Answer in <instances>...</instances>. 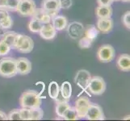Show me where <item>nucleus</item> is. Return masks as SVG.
Wrapping results in <instances>:
<instances>
[{"mask_svg": "<svg viewBox=\"0 0 130 121\" xmlns=\"http://www.w3.org/2000/svg\"><path fill=\"white\" fill-rule=\"evenodd\" d=\"M45 98L39 95L34 90H28L21 95L20 98V105L24 108H36L40 107L42 103V98Z\"/></svg>", "mask_w": 130, "mask_h": 121, "instance_id": "nucleus-1", "label": "nucleus"}, {"mask_svg": "<svg viewBox=\"0 0 130 121\" xmlns=\"http://www.w3.org/2000/svg\"><path fill=\"white\" fill-rule=\"evenodd\" d=\"M17 74L16 59L12 57H3L0 60V76L10 78Z\"/></svg>", "mask_w": 130, "mask_h": 121, "instance_id": "nucleus-2", "label": "nucleus"}, {"mask_svg": "<svg viewBox=\"0 0 130 121\" xmlns=\"http://www.w3.org/2000/svg\"><path fill=\"white\" fill-rule=\"evenodd\" d=\"M88 91L91 95H101L106 90V82L104 79L100 76H94L88 84Z\"/></svg>", "mask_w": 130, "mask_h": 121, "instance_id": "nucleus-3", "label": "nucleus"}, {"mask_svg": "<svg viewBox=\"0 0 130 121\" xmlns=\"http://www.w3.org/2000/svg\"><path fill=\"white\" fill-rule=\"evenodd\" d=\"M37 10L34 0H20L16 11L23 17H32Z\"/></svg>", "mask_w": 130, "mask_h": 121, "instance_id": "nucleus-4", "label": "nucleus"}, {"mask_svg": "<svg viewBox=\"0 0 130 121\" xmlns=\"http://www.w3.org/2000/svg\"><path fill=\"white\" fill-rule=\"evenodd\" d=\"M115 55V48L111 44H104V45L100 46L97 51L98 59L104 63H108L114 60Z\"/></svg>", "mask_w": 130, "mask_h": 121, "instance_id": "nucleus-5", "label": "nucleus"}, {"mask_svg": "<svg viewBox=\"0 0 130 121\" xmlns=\"http://www.w3.org/2000/svg\"><path fill=\"white\" fill-rule=\"evenodd\" d=\"M91 104V102L86 96H81L76 100L74 108L79 119H83L86 117Z\"/></svg>", "mask_w": 130, "mask_h": 121, "instance_id": "nucleus-6", "label": "nucleus"}, {"mask_svg": "<svg viewBox=\"0 0 130 121\" xmlns=\"http://www.w3.org/2000/svg\"><path fill=\"white\" fill-rule=\"evenodd\" d=\"M41 9L47 14L53 18L58 15L61 11L59 0H43L41 3Z\"/></svg>", "mask_w": 130, "mask_h": 121, "instance_id": "nucleus-7", "label": "nucleus"}, {"mask_svg": "<svg viewBox=\"0 0 130 121\" xmlns=\"http://www.w3.org/2000/svg\"><path fill=\"white\" fill-rule=\"evenodd\" d=\"M91 79V75L87 70H78L74 78V82L83 91H87L88 84Z\"/></svg>", "mask_w": 130, "mask_h": 121, "instance_id": "nucleus-8", "label": "nucleus"}, {"mask_svg": "<svg viewBox=\"0 0 130 121\" xmlns=\"http://www.w3.org/2000/svg\"><path fill=\"white\" fill-rule=\"evenodd\" d=\"M84 27L79 22H72L70 24L67 25V32L69 37L73 40L80 39L84 33Z\"/></svg>", "mask_w": 130, "mask_h": 121, "instance_id": "nucleus-9", "label": "nucleus"}, {"mask_svg": "<svg viewBox=\"0 0 130 121\" xmlns=\"http://www.w3.org/2000/svg\"><path fill=\"white\" fill-rule=\"evenodd\" d=\"M85 118L88 120H104L105 119V116L100 105L91 103Z\"/></svg>", "mask_w": 130, "mask_h": 121, "instance_id": "nucleus-10", "label": "nucleus"}, {"mask_svg": "<svg viewBox=\"0 0 130 121\" xmlns=\"http://www.w3.org/2000/svg\"><path fill=\"white\" fill-rule=\"evenodd\" d=\"M17 74L20 75H27L32 71V63L25 57H20L16 59Z\"/></svg>", "mask_w": 130, "mask_h": 121, "instance_id": "nucleus-11", "label": "nucleus"}, {"mask_svg": "<svg viewBox=\"0 0 130 121\" xmlns=\"http://www.w3.org/2000/svg\"><path fill=\"white\" fill-rule=\"evenodd\" d=\"M114 22L111 18H105V19H99L96 24V28L100 32L104 34L109 33L113 28Z\"/></svg>", "mask_w": 130, "mask_h": 121, "instance_id": "nucleus-12", "label": "nucleus"}, {"mask_svg": "<svg viewBox=\"0 0 130 121\" xmlns=\"http://www.w3.org/2000/svg\"><path fill=\"white\" fill-rule=\"evenodd\" d=\"M39 34L42 39L46 40H50L56 37L57 30L54 28V27H53V25L51 23L44 24H43L42 28L41 30V32H39Z\"/></svg>", "mask_w": 130, "mask_h": 121, "instance_id": "nucleus-13", "label": "nucleus"}, {"mask_svg": "<svg viewBox=\"0 0 130 121\" xmlns=\"http://www.w3.org/2000/svg\"><path fill=\"white\" fill-rule=\"evenodd\" d=\"M52 24L54 27L57 31H62L67 28L68 25V20L64 15H57L53 18H52Z\"/></svg>", "mask_w": 130, "mask_h": 121, "instance_id": "nucleus-14", "label": "nucleus"}, {"mask_svg": "<svg viewBox=\"0 0 130 121\" xmlns=\"http://www.w3.org/2000/svg\"><path fill=\"white\" fill-rule=\"evenodd\" d=\"M116 65L120 70L123 72L130 71V56L128 54H122L119 56L116 61Z\"/></svg>", "mask_w": 130, "mask_h": 121, "instance_id": "nucleus-15", "label": "nucleus"}, {"mask_svg": "<svg viewBox=\"0 0 130 121\" xmlns=\"http://www.w3.org/2000/svg\"><path fill=\"white\" fill-rule=\"evenodd\" d=\"M33 48H34V42L32 39L28 37V36H25L23 42H22L20 46L16 50L21 53H29L32 51Z\"/></svg>", "mask_w": 130, "mask_h": 121, "instance_id": "nucleus-16", "label": "nucleus"}, {"mask_svg": "<svg viewBox=\"0 0 130 121\" xmlns=\"http://www.w3.org/2000/svg\"><path fill=\"white\" fill-rule=\"evenodd\" d=\"M112 12L113 11L111 6H99L95 9V15L99 19L111 18Z\"/></svg>", "mask_w": 130, "mask_h": 121, "instance_id": "nucleus-17", "label": "nucleus"}, {"mask_svg": "<svg viewBox=\"0 0 130 121\" xmlns=\"http://www.w3.org/2000/svg\"><path fill=\"white\" fill-rule=\"evenodd\" d=\"M32 17H34L37 20H40L43 24L51 23V20H52L51 16L48 14H47L44 11H43L41 8H39V9L37 8V10H36Z\"/></svg>", "mask_w": 130, "mask_h": 121, "instance_id": "nucleus-18", "label": "nucleus"}, {"mask_svg": "<svg viewBox=\"0 0 130 121\" xmlns=\"http://www.w3.org/2000/svg\"><path fill=\"white\" fill-rule=\"evenodd\" d=\"M60 93L61 97L64 98L65 100L69 101L70 98L72 95V87L71 84L69 82H62L61 88H60Z\"/></svg>", "mask_w": 130, "mask_h": 121, "instance_id": "nucleus-19", "label": "nucleus"}, {"mask_svg": "<svg viewBox=\"0 0 130 121\" xmlns=\"http://www.w3.org/2000/svg\"><path fill=\"white\" fill-rule=\"evenodd\" d=\"M48 95L53 99L56 100L60 95V87L57 82H51L48 85Z\"/></svg>", "mask_w": 130, "mask_h": 121, "instance_id": "nucleus-20", "label": "nucleus"}, {"mask_svg": "<svg viewBox=\"0 0 130 121\" xmlns=\"http://www.w3.org/2000/svg\"><path fill=\"white\" fill-rule=\"evenodd\" d=\"M43 24L41 21L37 20L36 18L32 17V20L28 23V29L32 33H39L42 28Z\"/></svg>", "mask_w": 130, "mask_h": 121, "instance_id": "nucleus-21", "label": "nucleus"}, {"mask_svg": "<svg viewBox=\"0 0 130 121\" xmlns=\"http://www.w3.org/2000/svg\"><path fill=\"white\" fill-rule=\"evenodd\" d=\"M17 32H13V31H8V32H5L4 35L3 36V40L6 44H7L11 48H14V44L16 37Z\"/></svg>", "mask_w": 130, "mask_h": 121, "instance_id": "nucleus-22", "label": "nucleus"}, {"mask_svg": "<svg viewBox=\"0 0 130 121\" xmlns=\"http://www.w3.org/2000/svg\"><path fill=\"white\" fill-rule=\"evenodd\" d=\"M85 37L90 39L93 42L96 39L99 34V30L95 25H88L86 30H84Z\"/></svg>", "mask_w": 130, "mask_h": 121, "instance_id": "nucleus-23", "label": "nucleus"}, {"mask_svg": "<svg viewBox=\"0 0 130 121\" xmlns=\"http://www.w3.org/2000/svg\"><path fill=\"white\" fill-rule=\"evenodd\" d=\"M70 105L69 104L68 101L66 100H61L58 101L56 106V114L59 116V117H63V115L65 113V111L69 108Z\"/></svg>", "mask_w": 130, "mask_h": 121, "instance_id": "nucleus-24", "label": "nucleus"}, {"mask_svg": "<svg viewBox=\"0 0 130 121\" xmlns=\"http://www.w3.org/2000/svg\"><path fill=\"white\" fill-rule=\"evenodd\" d=\"M43 116H44V111L41 108V107L30 109L29 120H40L43 118Z\"/></svg>", "mask_w": 130, "mask_h": 121, "instance_id": "nucleus-25", "label": "nucleus"}, {"mask_svg": "<svg viewBox=\"0 0 130 121\" xmlns=\"http://www.w3.org/2000/svg\"><path fill=\"white\" fill-rule=\"evenodd\" d=\"M62 118H64V119L66 120H77L79 119L75 111V108L71 106L65 111Z\"/></svg>", "mask_w": 130, "mask_h": 121, "instance_id": "nucleus-26", "label": "nucleus"}, {"mask_svg": "<svg viewBox=\"0 0 130 121\" xmlns=\"http://www.w3.org/2000/svg\"><path fill=\"white\" fill-rule=\"evenodd\" d=\"M12 25H13V20L11 19V17L10 16V15L7 16L3 20L0 22V27H1L2 28H3L4 30L11 28Z\"/></svg>", "mask_w": 130, "mask_h": 121, "instance_id": "nucleus-27", "label": "nucleus"}, {"mask_svg": "<svg viewBox=\"0 0 130 121\" xmlns=\"http://www.w3.org/2000/svg\"><path fill=\"white\" fill-rule=\"evenodd\" d=\"M20 1V0H7L6 10L7 11H16Z\"/></svg>", "mask_w": 130, "mask_h": 121, "instance_id": "nucleus-28", "label": "nucleus"}, {"mask_svg": "<svg viewBox=\"0 0 130 121\" xmlns=\"http://www.w3.org/2000/svg\"><path fill=\"white\" fill-rule=\"evenodd\" d=\"M11 47L3 40H0V56H6L11 51Z\"/></svg>", "mask_w": 130, "mask_h": 121, "instance_id": "nucleus-29", "label": "nucleus"}, {"mask_svg": "<svg viewBox=\"0 0 130 121\" xmlns=\"http://www.w3.org/2000/svg\"><path fill=\"white\" fill-rule=\"evenodd\" d=\"M92 41L86 37H81L78 41V45L81 48H88L91 47Z\"/></svg>", "mask_w": 130, "mask_h": 121, "instance_id": "nucleus-30", "label": "nucleus"}, {"mask_svg": "<svg viewBox=\"0 0 130 121\" xmlns=\"http://www.w3.org/2000/svg\"><path fill=\"white\" fill-rule=\"evenodd\" d=\"M8 120H21L20 109H14L7 115Z\"/></svg>", "mask_w": 130, "mask_h": 121, "instance_id": "nucleus-31", "label": "nucleus"}, {"mask_svg": "<svg viewBox=\"0 0 130 121\" xmlns=\"http://www.w3.org/2000/svg\"><path fill=\"white\" fill-rule=\"evenodd\" d=\"M20 114L21 120H29L30 109L22 107L21 109H20Z\"/></svg>", "mask_w": 130, "mask_h": 121, "instance_id": "nucleus-32", "label": "nucleus"}, {"mask_svg": "<svg viewBox=\"0 0 130 121\" xmlns=\"http://www.w3.org/2000/svg\"><path fill=\"white\" fill-rule=\"evenodd\" d=\"M25 37V35L24 34H19L17 33L16 37H15V44H14V49H17L20 46V44L23 42V40Z\"/></svg>", "mask_w": 130, "mask_h": 121, "instance_id": "nucleus-33", "label": "nucleus"}, {"mask_svg": "<svg viewBox=\"0 0 130 121\" xmlns=\"http://www.w3.org/2000/svg\"><path fill=\"white\" fill-rule=\"evenodd\" d=\"M122 22L124 25L128 29L130 28V11H128L124 14L122 17Z\"/></svg>", "mask_w": 130, "mask_h": 121, "instance_id": "nucleus-34", "label": "nucleus"}, {"mask_svg": "<svg viewBox=\"0 0 130 121\" xmlns=\"http://www.w3.org/2000/svg\"><path fill=\"white\" fill-rule=\"evenodd\" d=\"M61 9H68L72 6V0H59Z\"/></svg>", "mask_w": 130, "mask_h": 121, "instance_id": "nucleus-35", "label": "nucleus"}, {"mask_svg": "<svg viewBox=\"0 0 130 121\" xmlns=\"http://www.w3.org/2000/svg\"><path fill=\"white\" fill-rule=\"evenodd\" d=\"M113 2V0H97L99 6H111Z\"/></svg>", "mask_w": 130, "mask_h": 121, "instance_id": "nucleus-36", "label": "nucleus"}, {"mask_svg": "<svg viewBox=\"0 0 130 121\" xmlns=\"http://www.w3.org/2000/svg\"><path fill=\"white\" fill-rule=\"evenodd\" d=\"M9 14L7 10H5V9H0V22L3 20Z\"/></svg>", "mask_w": 130, "mask_h": 121, "instance_id": "nucleus-37", "label": "nucleus"}, {"mask_svg": "<svg viewBox=\"0 0 130 121\" xmlns=\"http://www.w3.org/2000/svg\"><path fill=\"white\" fill-rule=\"evenodd\" d=\"M7 0H0V9H5L7 7Z\"/></svg>", "mask_w": 130, "mask_h": 121, "instance_id": "nucleus-38", "label": "nucleus"}, {"mask_svg": "<svg viewBox=\"0 0 130 121\" xmlns=\"http://www.w3.org/2000/svg\"><path fill=\"white\" fill-rule=\"evenodd\" d=\"M0 120H7V115L2 111H0Z\"/></svg>", "mask_w": 130, "mask_h": 121, "instance_id": "nucleus-39", "label": "nucleus"}, {"mask_svg": "<svg viewBox=\"0 0 130 121\" xmlns=\"http://www.w3.org/2000/svg\"><path fill=\"white\" fill-rule=\"evenodd\" d=\"M120 1H122V2H124V3H129L130 0H120Z\"/></svg>", "mask_w": 130, "mask_h": 121, "instance_id": "nucleus-40", "label": "nucleus"}, {"mask_svg": "<svg viewBox=\"0 0 130 121\" xmlns=\"http://www.w3.org/2000/svg\"><path fill=\"white\" fill-rule=\"evenodd\" d=\"M124 119H129V115H128V116H126Z\"/></svg>", "mask_w": 130, "mask_h": 121, "instance_id": "nucleus-41", "label": "nucleus"}, {"mask_svg": "<svg viewBox=\"0 0 130 121\" xmlns=\"http://www.w3.org/2000/svg\"><path fill=\"white\" fill-rule=\"evenodd\" d=\"M113 1H120V0H113Z\"/></svg>", "mask_w": 130, "mask_h": 121, "instance_id": "nucleus-42", "label": "nucleus"}]
</instances>
